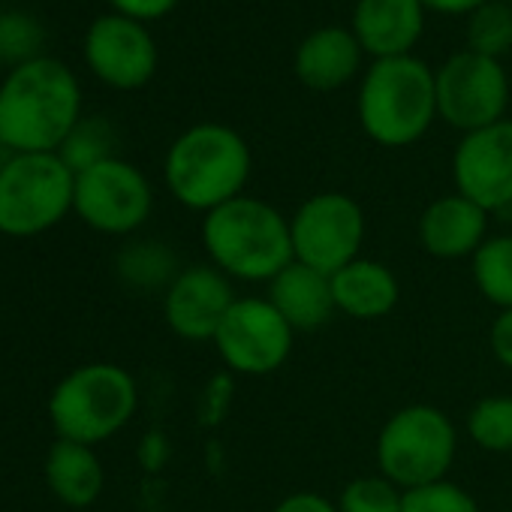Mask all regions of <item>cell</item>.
<instances>
[{"mask_svg":"<svg viewBox=\"0 0 512 512\" xmlns=\"http://www.w3.org/2000/svg\"><path fill=\"white\" fill-rule=\"evenodd\" d=\"M82 91L55 58L19 64L0 85V145L13 154H58L82 121Z\"/></svg>","mask_w":512,"mask_h":512,"instance_id":"cell-1","label":"cell"},{"mask_svg":"<svg viewBox=\"0 0 512 512\" xmlns=\"http://www.w3.org/2000/svg\"><path fill=\"white\" fill-rule=\"evenodd\" d=\"M199 235L208 263L229 281L269 287L296 260L290 217L247 193L208 211Z\"/></svg>","mask_w":512,"mask_h":512,"instance_id":"cell-2","label":"cell"},{"mask_svg":"<svg viewBox=\"0 0 512 512\" xmlns=\"http://www.w3.org/2000/svg\"><path fill=\"white\" fill-rule=\"evenodd\" d=\"M250 148L226 124H193L166 151L163 181L172 199L190 211H214L238 196L250 178Z\"/></svg>","mask_w":512,"mask_h":512,"instance_id":"cell-3","label":"cell"},{"mask_svg":"<svg viewBox=\"0 0 512 512\" xmlns=\"http://www.w3.org/2000/svg\"><path fill=\"white\" fill-rule=\"evenodd\" d=\"M437 118V85L425 61L383 58L374 61L359 88V124L383 148L419 142Z\"/></svg>","mask_w":512,"mask_h":512,"instance_id":"cell-4","label":"cell"},{"mask_svg":"<svg viewBox=\"0 0 512 512\" xmlns=\"http://www.w3.org/2000/svg\"><path fill=\"white\" fill-rule=\"evenodd\" d=\"M139 410L136 377L115 362L73 368L49 395V419L58 440L100 446L124 431Z\"/></svg>","mask_w":512,"mask_h":512,"instance_id":"cell-5","label":"cell"},{"mask_svg":"<svg viewBox=\"0 0 512 512\" xmlns=\"http://www.w3.org/2000/svg\"><path fill=\"white\" fill-rule=\"evenodd\" d=\"M455 452L458 428L449 413L434 404H407L395 410L374 443L377 473L404 491L443 482Z\"/></svg>","mask_w":512,"mask_h":512,"instance_id":"cell-6","label":"cell"},{"mask_svg":"<svg viewBox=\"0 0 512 512\" xmlns=\"http://www.w3.org/2000/svg\"><path fill=\"white\" fill-rule=\"evenodd\" d=\"M76 172L61 154H10L0 163V235L34 238L73 214Z\"/></svg>","mask_w":512,"mask_h":512,"instance_id":"cell-7","label":"cell"},{"mask_svg":"<svg viewBox=\"0 0 512 512\" xmlns=\"http://www.w3.org/2000/svg\"><path fill=\"white\" fill-rule=\"evenodd\" d=\"M290 235L296 263L332 278L362 256L368 235L365 208L338 190L314 193L290 217Z\"/></svg>","mask_w":512,"mask_h":512,"instance_id":"cell-8","label":"cell"},{"mask_svg":"<svg viewBox=\"0 0 512 512\" xmlns=\"http://www.w3.org/2000/svg\"><path fill=\"white\" fill-rule=\"evenodd\" d=\"M211 344L232 374L266 377L287 365L296 332L266 296H244L235 299Z\"/></svg>","mask_w":512,"mask_h":512,"instance_id":"cell-9","label":"cell"},{"mask_svg":"<svg viewBox=\"0 0 512 512\" xmlns=\"http://www.w3.org/2000/svg\"><path fill=\"white\" fill-rule=\"evenodd\" d=\"M154 208L145 172L121 157H109L76 175L73 214L100 235H133Z\"/></svg>","mask_w":512,"mask_h":512,"instance_id":"cell-10","label":"cell"},{"mask_svg":"<svg viewBox=\"0 0 512 512\" xmlns=\"http://www.w3.org/2000/svg\"><path fill=\"white\" fill-rule=\"evenodd\" d=\"M434 85H437V118H443L461 136L506 118L509 79L503 64L494 58L476 55L470 49L455 52L434 73Z\"/></svg>","mask_w":512,"mask_h":512,"instance_id":"cell-11","label":"cell"},{"mask_svg":"<svg viewBox=\"0 0 512 512\" xmlns=\"http://www.w3.org/2000/svg\"><path fill=\"white\" fill-rule=\"evenodd\" d=\"M455 193L488 214L512 205V118L464 133L452 154Z\"/></svg>","mask_w":512,"mask_h":512,"instance_id":"cell-12","label":"cell"},{"mask_svg":"<svg viewBox=\"0 0 512 512\" xmlns=\"http://www.w3.org/2000/svg\"><path fill=\"white\" fill-rule=\"evenodd\" d=\"M235 299V287L220 269L211 263L187 266L163 293V320L181 341H214Z\"/></svg>","mask_w":512,"mask_h":512,"instance_id":"cell-13","label":"cell"},{"mask_svg":"<svg viewBox=\"0 0 512 512\" xmlns=\"http://www.w3.org/2000/svg\"><path fill=\"white\" fill-rule=\"evenodd\" d=\"M85 61L94 76L118 91H136L157 70V46L142 22L127 16H100L85 37Z\"/></svg>","mask_w":512,"mask_h":512,"instance_id":"cell-14","label":"cell"},{"mask_svg":"<svg viewBox=\"0 0 512 512\" xmlns=\"http://www.w3.org/2000/svg\"><path fill=\"white\" fill-rule=\"evenodd\" d=\"M488 211L461 193L434 199L416 226L419 244L434 260H470L488 238Z\"/></svg>","mask_w":512,"mask_h":512,"instance_id":"cell-15","label":"cell"},{"mask_svg":"<svg viewBox=\"0 0 512 512\" xmlns=\"http://www.w3.org/2000/svg\"><path fill=\"white\" fill-rule=\"evenodd\" d=\"M425 31L422 0H356L353 37L374 61L404 58Z\"/></svg>","mask_w":512,"mask_h":512,"instance_id":"cell-16","label":"cell"},{"mask_svg":"<svg viewBox=\"0 0 512 512\" xmlns=\"http://www.w3.org/2000/svg\"><path fill=\"white\" fill-rule=\"evenodd\" d=\"M332 296L338 314L359 323H374L395 311L401 299V284L386 263L359 256V260L332 275Z\"/></svg>","mask_w":512,"mask_h":512,"instance_id":"cell-17","label":"cell"},{"mask_svg":"<svg viewBox=\"0 0 512 512\" xmlns=\"http://www.w3.org/2000/svg\"><path fill=\"white\" fill-rule=\"evenodd\" d=\"M266 299L293 326V332L323 329L338 314L332 296V278L296 260L269 284Z\"/></svg>","mask_w":512,"mask_h":512,"instance_id":"cell-18","label":"cell"},{"mask_svg":"<svg viewBox=\"0 0 512 512\" xmlns=\"http://www.w3.org/2000/svg\"><path fill=\"white\" fill-rule=\"evenodd\" d=\"M362 67V46L347 28H320L296 49L293 70L311 91H335L347 85Z\"/></svg>","mask_w":512,"mask_h":512,"instance_id":"cell-19","label":"cell"},{"mask_svg":"<svg viewBox=\"0 0 512 512\" xmlns=\"http://www.w3.org/2000/svg\"><path fill=\"white\" fill-rule=\"evenodd\" d=\"M43 470L49 491L70 509H88L91 503H97L106 485V473L94 446L73 440H55Z\"/></svg>","mask_w":512,"mask_h":512,"instance_id":"cell-20","label":"cell"},{"mask_svg":"<svg viewBox=\"0 0 512 512\" xmlns=\"http://www.w3.org/2000/svg\"><path fill=\"white\" fill-rule=\"evenodd\" d=\"M118 278L133 287V290H163L178 278V256L154 238H139L130 241L118 250V260H115Z\"/></svg>","mask_w":512,"mask_h":512,"instance_id":"cell-21","label":"cell"},{"mask_svg":"<svg viewBox=\"0 0 512 512\" xmlns=\"http://www.w3.org/2000/svg\"><path fill=\"white\" fill-rule=\"evenodd\" d=\"M470 278L476 293L497 311L512 308V232L488 235L470 256Z\"/></svg>","mask_w":512,"mask_h":512,"instance_id":"cell-22","label":"cell"},{"mask_svg":"<svg viewBox=\"0 0 512 512\" xmlns=\"http://www.w3.org/2000/svg\"><path fill=\"white\" fill-rule=\"evenodd\" d=\"M470 443L491 455L512 452V395H485L479 398L464 419Z\"/></svg>","mask_w":512,"mask_h":512,"instance_id":"cell-23","label":"cell"},{"mask_svg":"<svg viewBox=\"0 0 512 512\" xmlns=\"http://www.w3.org/2000/svg\"><path fill=\"white\" fill-rule=\"evenodd\" d=\"M112 151H115V133L109 127V121H103V118H82L73 127V133L64 139L58 154L79 175V172H85V169L109 160V157H115Z\"/></svg>","mask_w":512,"mask_h":512,"instance_id":"cell-24","label":"cell"},{"mask_svg":"<svg viewBox=\"0 0 512 512\" xmlns=\"http://www.w3.org/2000/svg\"><path fill=\"white\" fill-rule=\"evenodd\" d=\"M467 49L485 58H500L512 49V10L506 4H491L479 7L470 13L467 22Z\"/></svg>","mask_w":512,"mask_h":512,"instance_id":"cell-25","label":"cell"},{"mask_svg":"<svg viewBox=\"0 0 512 512\" xmlns=\"http://www.w3.org/2000/svg\"><path fill=\"white\" fill-rule=\"evenodd\" d=\"M335 503L341 512H401L404 488L389 482L383 473L356 476L341 488Z\"/></svg>","mask_w":512,"mask_h":512,"instance_id":"cell-26","label":"cell"},{"mask_svg":"<svg viewBox=\"0 0 512 512\" xmlns=\"http://www.w3.org/2000/svg\"><path fill=\"white\" fill-rule=\"evenodd\" d=\"M401 512H482V509H479V503L473 500L470 491H464L461 485L443 479V482H434V485L404 491Z\"/></svg>","mask_w":512,"mask_h":512,"instance_id":"cell-27","label":"cell"},{"mask_svg":"<svg viewBox=\"0 0 512 512\" xmlns=\"http://www.w3.org/2000/svg\"><path fill=\"white\" fill-rule=\"evenodd\" d=\"M43 43V28L25 16V13H4L0 16V58H7V61H16L19 64H28L37 55Z\"/></svg>","mask_w":512,"mask_h":512,"instance_id":"cell-28","label":"cell"},{"mask_svg":"<svg viewBox=\"0 0 512 512\" xmlns=\"http://www.w3.org/2000/svg\"><path fill=\"white\" fill-rule=\"evenodd\" d=\"M488 347H491V356L506 371H512V308L497 311V317L488 329Z\"/></svg>","mask_w":512,"mask_h":512,"instance_id":"cell-29","label":"cell"},{"mask_svg":"<svg viewBox=\"0 0 512 512\" xmlns=\"http://www.w3.org/2000/svg\"><path fill=\"white\" fill-rule=\"evenodd\" d=\"M109 4L118 10V16H127L136 22H154V19H163L166 13H172L178 0H109Z\"/></svg>","mask_w":512,"mask_h":512,"instance_id":"cell-30","label":"cell"},{"mask_svg":"<svg viewBox=\"0 0 512 512\" xmlns=\"http://www.w3.org/2000/svg\"><path fill=\"white\" fill-rule=\"evenodd\" d=\"M272 512H341L335 500L317 491H293Z\"/></svg>","mask_w":512,"mask_h":512,"instance_id":"cell-31","label":"cell"},{"mask_svg":"<svg viewBox=\"0 0 512 512\" xmlns=\"http://www.w3.org/2000/svg\"><path fill=\"white\" fill-rule=\"evenodd\" d=\"M425 10H434L440 16H470L491 0H422Z\"/></svg>","mask_w":512,"mask_h":512,"instance_id":"cell-32","label":"cell"}]
</instances>
